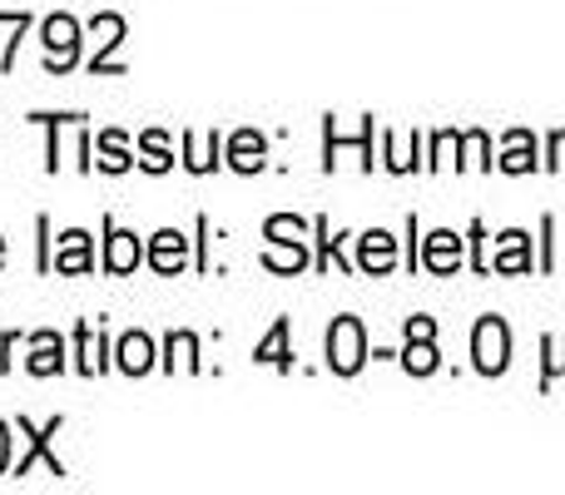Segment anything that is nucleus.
<instances>
[{"label":"nucleus","mask_w":565,"mask_h":495,"mask_svg":"<svg viewBox=\"0 0 565 495\" xmlns=\"http://www.w3.org/2000/svg\"><path fill=\"white\" fill-rule=\"evenodd\" d=\"M254 362H258V367L268 362V367H278V372H288V367H292V352H288V318H278V322H274V332H268V337L258 342Z\"/></svg>","instance_id":"2eb2a0df"},{"label":"nucleus","mask_w":565,"mask_h":495,"mask_svg":"<svg viewBox=\"0 0 565 495\" xmlns=\"http://www.w3.org/2000/svg\"><path fill=\"white\" fill-rule=\"evenodd\" d=\"M546 352H551V362H546V372H541V381H551V377H561L565 372V337H551Z\"/></svg>","instance_id":"412c9836"},{"label":"nucleus","mask_w":565,"mask_h":495,"mask_svg":"<svg viewBox=\"0 0 565 495\" xmlns=\"http://www.w3.org/2000/svg\"><path fill=\"white\" fill-rule=\"evenodd\" d=\"M501 169H507V174H531V169H536V159H531V134H526V129L507 139V154H501Z\"/></svg>","instance_id":"6ab92c4d"},{"label":"nucleus","mask_w":565,"mask_h":495,"mask_svg":"<svg viewBox=\"0 0 565 495\" xmlns=\"http://www.w3.org/2000/svg\"><path fill=\"white\" fill-rule=\"evenodd\" d=\"M179 357H184L189 372H199V337H194V332H169V362H164V367H174Z\"/></svg>","instance_id":"aec40b11"},{"label":"nucleus","mask_w":565,"mask_h":495,"mask_svg":"<svg viewBox=\"0 0 565 495\" xmlns=\"http://www.w3.org/2000/svg\"><path fill=\"white\" fill-rule=\"evenodd\" d=\"M264 154H268V144L254 134V129L234 134V144H228V164H234L238 174H258V169H264Z\"/></svg>","instance_id":"ddd939ff"},{"label":"nucleus","mask_w":565,"mask_h":495,"mask_svg":"<svg viewBox=\"0 0 565 495\" xmlns=\"http://www.w3.org/2000/svg\"><path fill=\"white\" fill-rule=\"evenodd\" d=\"M358 248H362V262H358V268L372 272V278H387V272L397 268V238L382 234V228H367V234L358 238Z\"/></svg>","instance_id":"423d86ee"},{"label":"nucleus","mask_w":565,"mask_h":495,"mask_svg":"<svg viewBox=\"0 0 565 495\" xmlns=\"http://www.w3.org/2000/svg\"><path fill=\"white\" fill-rule=\"evenodd\" d=\"M6 471H10V427L0 421V476H6Z\"/></svg>","instance_id":"393cba45"},{"label":"nucleus","mask_w":565,"mask_h":495,"mask_svg":"<svg viewBox=\"0 0 565 495\" xmlns=\"http://www.w3.org/2000/svg\"><path fill=\"white\" fill-rule=\"evenodd\" d=\"M89 30H95L99 40H105V50H99L95 60H89V69H99V75H105V69H119V65H109L105 55L119 45V40H125V15H115V10H109V15H95V20H89Z\"/></svg>","instance_id":"dca6fc26"},{"label":"nucleus","mask_w":565,"mask_h":495,"mask_svg":"<svg viewBox=\"0 0 565 495\" xmlns=\"http://www.w3.org/2000/svg\"><path fill=\"white\" fill-rule=\"evenodd\" d=\"M362 362H367V332H362L358 318L342 312V318L328 327V367L338 372V377H358Z\"/></svg>","instance_id":"f257e3e1"},{"label":"nucleus","mask_w":565,"mask_h":495,"mask_svg":"<svg viewBox=\"0 0 565 495\" xmlns=\"http://www.w3.org/2000/svg\"><path fill=\"white\" fill-rule=\"evenodd\" d=\"M546 169H565V129H556V134H551V159H546Z\"/></svg>","instance_id":"b1692460"},{"label":"nucleus","mask_w":565,"mask_h":495,"mask_svg":"<svg viewBox=\"0 0 565 495\" xmlns=\"http://www.w3.org/2000/svg\"><path fill=\"white\" fill-rule=\"evenodd\" d=\"M0 20H10L15 25V35L30 25V15H15V10H0ZM0 69H15V40H10V50H6V60H0Z\"/></svg>","instance_id":"4be33fe9"},{"label":"nucleus","mask_w":565,"mask_h":495,"mask_svg":"<svg viewBox=\"0 0 565 495\" xmlns=\"http://www.w3.org/2000/svg\"><path fill=\"white\" fill-rule=\"evenodd\" d=\"M139 154H145L139 164H145L149 174H169V164H174V154H169V139L159 134V129H149V134L139 139Z\"/></svg>","instance_id":"a211bd4d"},{"label":"nucleus","mask_w":565,"mask_h":495,"mask_svg":"<svg viewBox=\"0 0 565 495\" xmlns=\"http://www.w3.org/2000/svg\"><path fill=\"white\" fill-rule=\"evenodd\" d=\"M481 244H487V228H481V224H471V268H477V272H487V258H481Z\"/></svg>","instance_id":"5701e85b"},{"label":"nucleus","mask_w":565,"mask_h":495,"mask_svg":"<svg viewBox=\"0 0 565 495\" xmlns=\"http://www.w3.org/2000/svg\"><path fill=\"white\" fill-rule=\"evenodd\" d=\"M50 268H55V272H89V268H95L85 228H70V234H60V252L50 258Z\"/></svg>","instance_id":"1a4fd4ad"},{"label":"nucleus","mask_w":565,"mask_h":495,"mask_svg":"<svg viewBox=\"0 0 565 495\" xmlns=\"http://www.w3.org/2000/svg\"><path fill=\"white\" fill-rule=\"evenodd\" d=\"M60 427H65V421H60V417H50L45 427H30V421L20 417V421H15V431H20V437H25V456H20V461H10V476H25V471L35 466V461H45V466H50V476H65V461H60L55 451H50V441H55V431H60Z\"/></svg>","instance_id":"20e7f679"},{"label":"nucleus","mask_w":565,"mask_h":495,"mask_svg":"<svg viewBox=\"0 0 565 495\" xmlns=\"http://www.w3.org/2000/svg\"><path fill=\"white\" fill-rule=\"evenodd\" d=\"M189 262V244L179 228H164V234H154V244H149V268L159 272H179Z\"/></svg>","instance_id":"9d476101"},{"label":"nucleus","mask_w":565,"mask_h":495,"mask_svg":"<svg viewBox=\"0 0 565 495\" xmlns=\"http://www.w3.org/2000/svg\"><path fill=\"white\" fill-rule=\"evenodd\" d=\"M422 262H427L431 272H451V268H461V238L457 234H431L427 238V252H422Z\"/></svg>","instance_id":"4468645a"},{"label":"nucleus","mask_w":565,"mask_h":495,"mask_svg":"<svg viewBox=\"0 0 565 495\" xmlns=\"http://www.w3.org/2000/svg\"><path fill=\"white\" fill-rule=\"evenodd\" d=\"M145 262V244L129 228H115V218H105V268L109 272H135Z\"/></svg>","instance_id":"39448f33"},{"label":"nucleus","mask_w":565,"mask_h":495,"mask_svg":"<svg viewBox=\"0 0 565 495\" xmlns=\"http://www.w3.org/2000/svg\"><path fill=\"white\" fill-rule=\"evenodd\" d=\"M25 367H30V377H55V372H65V337H60V332H35Z\"/></svg>","instance_id":"0eeeda50"},{"label":"nucleus","mask_w":565,"mask_h":495,"mask_svg":"<svg viewBox=\"0 0 565 495\" xmlns=\"http://www.w3.org/2000/svg\"><path fill=\"white\" fill-rule=\"evenodd\" d=\"M0 262H6V238H0Z\"/></svg>","instance_id":"a878e982"},{"label":"nucleus","mask_w":565,"mask_h":495,"mask_svg":"<svg viewBox=\"0 0 565 495\" xmlns=\"http://www.w3.org/2000/svg\"><path fill=\"white\" fill-rule=\"evenodd\" d=\"M40 45H45V69L50 75H65L79 65V20L70 15H50L40 25Z\"/></svg>","instance_id":"7ed1b4c3"},{"label":"nucleus","mask_w":565,"mask_h":495,"mask_svg":"<svg viewBox=\"0 0 565 495\" xmlns=\"http://www.w3.org/2000/svg\"><path fill=\"white\" fill-rule=\"evenodd\" d=\"M402 367H407L412 377H431V372L441 367L437 337H427V332H407V347H402Z\"/></svg>","instance_id":"f8f14e48"},{"label":"nucleus","mask_w":565,"mask_h":495,"mask_svg":"<svg viewBox=\"0 0 565 495\" xmlns=\"http://www.w3.org/2000/svg\"><path fill=\"white\" fill-rule=\"evenodd\" d=\"M95 149H99L95 164L105 169V174H125V169L135 164V159H129V149H125V134H119V129H105V134L95 139Z\"/></svg>","instance_id":"f3484780"},{"label":"nucleus","mask_w":565,"mask_h":495,"mask_svg":"<svg viewBox=\"0 0 565 495\" xmlns=\"http://www.w3.org/2000/svg\"><path fill=\"white\" fill-rule=\"evenodd\" d=\"M75 352H79V362H75V372L79 377H95V372H105L109 367V342H105V332H95L89 322H79L75 327Z\"/></svg>","instance_id":"6e6552de"},{"label":"nucleus","mask_w":565,"mask_h":495,"mask_svg":"<svg viewBox=\"0 0 565 495\" xmlns=\"http://www.w3.org/2000/svg\"><path fill=\"white\" fill-rule=\"evenodd\" d=\"M471 362L481 377H501L511 367V327L501 318H481L471 332Z\"/></svg>","instance_id":"f03ea898"},{"label":"nucleus","mask_w":565,"mask_h":495,"mask_svg":"<svg viewBox=\"0 0 565 495\" xmlns=\"http://www.w3.org/2000/svg\"><path fill=\"white\" fill-rule=\"evenodd\" d=\"M115 357H119V372L145 377V372L154 367V342H149L145 332H125V337H119V347H115Z\"/></svg>","instance_id":"9b49d317"}]
</instances>
